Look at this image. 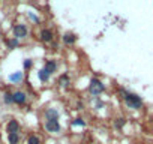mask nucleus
<instances>
[{"mask_svg":"<svg viewBox=\"0 0 153 144\" xmlns=\"http://www.w3.org/2000/svg\"><path fill=\"white\" fill-rule=\"evenodd\" d=\"M120 93H122V98L125 99V104L129 107V108H134V110H140L141 105H143V101L138 95L135 93H131V92H126L125 89H120Z\"/></svg>","mask_w":153,"mask_h":144,"instance_id":"obj_1","label":"nucleus"},{"mask_svg":"<svg viewBox=\"0 0 153 144\" xmlns=\"http://www.w3.org/2000/svg\"><path fill=\"white\" fill-rule=\"evenodd\" d=\"M89 90H90V93L93 96H98V95H101L105 90V86H104V83L99 78H92L90 84H89Z\"/></svg>","mask_w":153,"mask_h":144,"instance_id":"obj_2","label":"nucleus"},{"mask_svg":"<svg viewBox=\"0 0 153 144\" xmlns=\"http://www.w3.org/2000/svg\"><path fill=\"white\" fill-rule=\"evenodd\" d=\"M45 129L48 131V132H51V134H57V132H60V123H59V120H47L45 122Z\"/></svg>","mask_w":153,"mask_h":144,"instance_id":"obj_3","label":"nucleus"},{"mask_svg":"<svg viewBox=\"0 0 153 144\" xmlns=\"http://www.w3.org/2000/svg\"><path fill=\"white\" fill-rule=\"evenodd\" d=\"M14 36H15V39L26 38V36H27V27H26L24 24H17V26H14Z\"/></svg>","mask_w":153,"mask_h":144,"instance_id":"obj_4","label":"nucleus"},{"mask_svg":"<svg viewBox=\"0 0 153 144\" xmlns=\"http://www.w3.org/2000/svg\"><path fill=\"white\" fill-rule=\"evenodd\" d=\"M12 102H14V104H17V105H23V104L26 102V93H24V92H21V90H18V92L12 93Z\"/></svg>","mask_w":153,"mask_h":144,"instance_id":"obj_5","label":"nucleus"},{"mask_svg":"<svg viewBox=\"0 0 153 144\" xmlns=\"http://www.w3.org/2000/svg\"><path fill=\"white\" fill-rule=\"evenodd\" d=\"M18 131H20V123L15 119L9 120L8 125H6V132L8 134H18Z\"/></svg>","mask_w":153,"mask_h":144,"instance_id":"obj_6","label":"nucleus"},{"mask_svg":"<svg viewBox=\"0 0 153 144\" xmlns=\"http://www.w3.org/2000/svg\"><path fill=\"white\" fill-rule=\"evenodd\" d=\"M45 119L47 120H57L59 119V111L56 108H48L45 110Z\"/></svg>","mask_w":153,"mask_h":144,"instance_id":"obj_7","label":"nucleus"},{"mask_svg":"<svg viewBox=\"0 0 153 144\" xmlns=\"http://www.w3.org/2000/svg\"><path fill=\"white\" fill-rule=\"evenodd\" d=\"M41 41H44V42H51V41H53V32H51L50 29H44V30L41 32Z\"/></svg>","mask_w":153,"mask_h":144,"instance_id":"obj_8","label":"nucleus"},{"mask_svg":"<svg viewBox=\"0 0 153 144\" xmlns=\"http://www.w3.org/2000/svg\"><path fill=\"white\" fill-rule=\"evenodd\" d=\"M63 42L66 44V45H74L75 42H76V36L74 35V33H65L63 35Z\"/></svg>","mask_w":153,"mask_h":144,"instance_id":"obj_9","label":"nucleus"},{"mask_svg":"<svg viewBox=\"0 0 153 144\" xmlns=\"http://www.w3.org/2000/svg\"><path fill=\"white\" fill-rule=\"evenodd\" d=\"M8 80H9L11 83H20V81L23 80V72H21V71L14 72V74H11V75L8 77Z\"/></svg>","mask_w":153,"mask_h":144,"instance_id":"obj_10","label":"nucleus"},{"mask_svg":"<svg viewBox=\"0 0 153 144\" xmlns=\"http://www.w3.org/2000/svg\"><path fill=\"white\" fill-rule=\"evenodd\" d=\"M44 69H45V71H48L50 74H53V72H56V69H57V63H56L54 60H47V62H45Z\"/></svg>","mask_w":153,"mask_h":144,"instance_id":"obj_11","label":"nucleus"},{"mask_svg":"<svg viewBox=\"0 0 153 144\" xmlns=\"http://www.w3.org/2000/svg\"><path fill=\"white\" fill-rule=\"evenodd\" d=\"M50 75H51V74H50L48 71H45L44 68H42V69H41V71L38 72V78H39V80H41L42 83H47V81L50 80Z\"/></svg>","mask_w":153,"mask_h":144,"instance_id":"obj_12","label":"nucleus"},{"mask_svg":"<svg viewBox=\"0 0 153 144\" xmlns=\"http://www.w3.org/2000/svg\"><path fill=\"white\" fill-rule=\"evenodd\" d=\"M8 141H9V144H18L20 135L18 134H8Z\"/></svg>","mask_w":153,"mask_h":144,"instance_id":"obj_13","label":"nucleus"},{"mask_svg":"<svg viewBox=\"0 0 153 144\" xmlns=\"http://www.w3.org/2000/svg\"><path fill=\"white\" fill-rule=\"evenodd\" d=\"M6 45H8V48H9V50H14V48H17V47H18V39H15V38L8 39V41H6Z\"/></svg>","mask_w":153,"mask_h":144,"instance_id":"obj_14","label":"nucleus"},{"mask_svg":"<svg viewBox=\"0 0 153 144\" xmlns=\"http://www.w3.org/2000/svg\"><path fill=\"white\" fill-rule=\"evenodd\" d=\"M59 84L60 86H68L69 84V75H66V74H63V75H60V78H59Z\"/></svg>","mask_w":153,"mask_h":144,"instance_id":"obj_15","label":"nucleus"},{"mask_svg":"<svg viewBox=\"0 0 153 144\" xmlns=\"http://www.w3.org/2000/svg\"><path fill=\"white\" fill-rule=\"evenodd\" d=\"M3 101H5V104H6V105H11V104H14V102H12V93L6 92V93L3 95Z\"/></svg>","mask_w":153,"mask_h":144,"instance_id":"obj_16","label":"nucleus"},{"mask_svg":"<svg viewBox=\"0 0 153 144\" xmlns=\"http://www.w3.org/2000/svg\"><path fill=\"white\" fill-rule=\"evenodd\" d=\"M125 123H126V120H125L123 117H119V119H116V122H114V126L120 129V128H123V126H125Z\"/></svg>","mask_w":153,"mask_h":144,"instance_id":"obj_17","label":"nucleus"},{"mask_svg":"<svg viewBox=\"0 0 153 144\" xmlns=\"http://www.w3.org/2000/svg\"><path fill=\"white\" fill-rule=\"evenodd\" d=\"M27 144H41V140L36 135H30L29 140H27Z\"/></svg>","mask_w":153,"mask_h":144,"instance_id":"obj_18","label":"nucleus"},{"mask_svg":"<svg viewBox=\"0 0 153 144\" xmlns=\"http://www.w3.org/2000/svg\"><path fill=\"white\" fill-rule=\"evenodd\" d=\"M84 125H86V122H84L81 117H78V119L72 120V126H84Z\"/></svg>","mask_w":153,"mask_h":144,"instance_id":"obj_19","label":"nucleus"},{"mask_svg":"<svg viewBox=\"0 0 153 144\" xmlns=\"http://www.w3.org/2000/svg\"><path fill=\"white\" fill-rule=\"evenodd\" d=\"M32 65H33V62H32L30 59H26V60H24V69H30Z\"/></svg>","mask_w":153,"mask_h":144,"instance_id":"obj_20","label":"nucleus"},{"mask_svg":"<svg viewBox=\"0 0 153 144\" xmlns=\"http://www.w3.org/2000/svg\"><path fill=\"white\" fill-rule=\"evenodd\" d=\"M29 18H30L32 21H35V23H39V18H38L35 14H32V12H29Z\"/></svg>","mask_w":153,"mask_h":144,"instance_id":"obj_21","label":"nucleus"}]
</instances>
